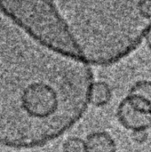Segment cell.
<instances>
[{
    "mask_svg": "<svg viewBox=\"0 0 151 152\" xmlns=\"http://www.w3.org/2000/svg\"><path fill=\"white\" fill-rule=\"evenodd\" d=\"M0 12L49 52L83 64L91 63L53 0H0Z\"/></svg>",
    "mask_w": 151,
    "mask_h": 152,
    "instance_id": "6da1fadb",
    "label": "cell"
},
{
    "mask_svg": "<svg viewBox=\"0 0 151 152\" xmlns=\"http://www.w3.org/2000/svg\"><path fill=\"white\" fill-rule=\"evenodd\" d=\"M117 116L123 127L131 132L149 130L151 127V113L136 108L125 97L117 107Z\"/></svg>",
    "mask_w": 151,
    "mask_h": 152,
    "instance_id": "7a4b0ae2",
    "label": "cell"
},
{
    "mask_svg": "<svg viewBox=\"0 0 151 152\" xmlns=\"http://www.w3.org/2000/svg\"><path fill=\"white\" fill-rule=\"evenodd\" d=\"M85 152H116L117 143L107 132L91 133L85 140Z\"/></svg>",
    "mask_w": 151,
    "mask_h": 152,
    "instance_id": "3957f363",
    "label": "cell"
},
{
    "mask_svg": "<svg viewBox=\"0 0 151 152\" xmlns=\"http://www.w3.org/2000/svg\"><path fill=\"white\" fill-rule=\"evenodd\" d=\"M112 99V90L104 81L93 82L89 88L88 102L95 107H103Z\"/></svg>",
    "mask_w": 151,
    "mask_h": 152,
    "instance_id": "277c9868",
    "label": "cell"
},
{
    "mask_svg": "<svg viewBox=\"0 0 151 152\" xmlns=\"http://www.w3.org/2000/svg\"><path fill=\"white\" fill-rule=\"evenodd\" d=\"M129 94L138 95L151 103V81L141 80L136 82L131 87Z\"/></svg>",
    "mask_w": 151,
    "mask_h": 152,
    "instance_id": "5b68a950",
    "label": "cell"
},
{
    "mask_svg": "<svg viewBox=\"0 0 151 152\" xmlns=\"http://www.w3.org/2000/svg\"><path fill=\"white\" fill-rule=\"evenodd\" d=\"M62 152H85V141L78 137L67 139L62 145Z\"/></svg>",
    "mask_w": 151,
    "mask_h": 152,
    "instance_id": "8992f818",
    "label": "cell"
},
{
    "mask_svg": "<svg viewBox=\"0 0 151 152\" xmlns=\"http://www.w3.org/2000/svg\"><path fill=\"white\" fill-rule=\"evenodd\" d=\"M149 134L147 130H139L132 132V139L137 144H144L148 141Z\"/></svg>",
    "mask_w": 151,
    "mask_h": 152,
    "instance_id": "52a82bcc",
    "label": "cell"
},
{
    "mask_svg": "<svg viewBox=\"0 0 151 152\" xmlns=\"http://www.w3.org/2000/svg\"><path fill=\"white\" fill-rule=\"evenodd\" d=\"M144 39L146 41V45H147L148 48L151 51V29L148 32V34L146 35V37H145Z\"/></svg>",
    "mask_w": 151,
    "mask_h": 152,
    "instance_id": "ba28073f",
    "label": "cell"
}]
</instances>
